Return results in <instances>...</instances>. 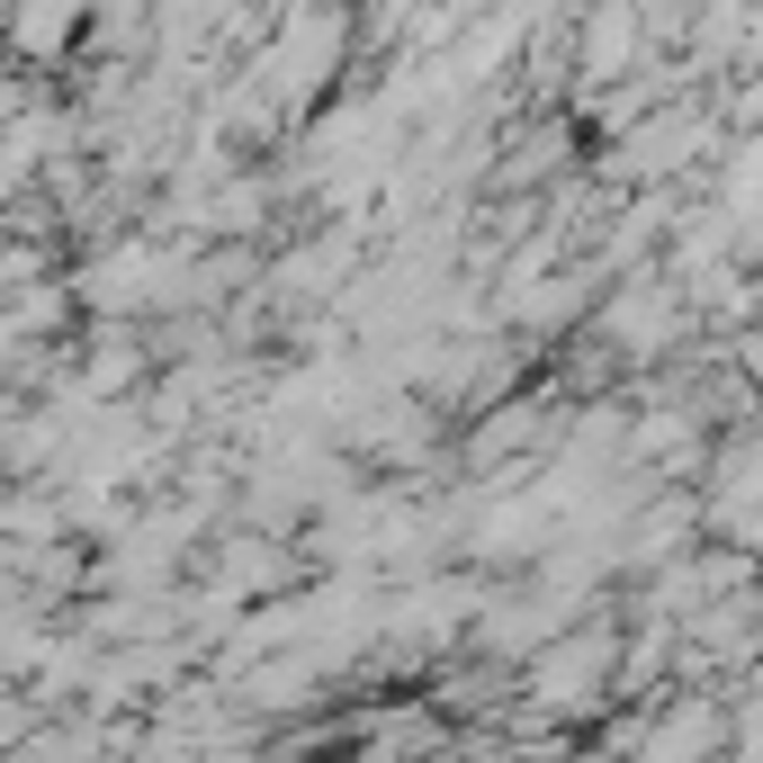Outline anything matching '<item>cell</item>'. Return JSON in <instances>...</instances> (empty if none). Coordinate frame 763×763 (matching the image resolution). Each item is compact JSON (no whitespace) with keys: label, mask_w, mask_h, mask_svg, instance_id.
Wrapping results in <instances>:
<instances>
[{"label":"cell","mask_w":763,"mask_h":763,"mask_svg":"<svg viewBox=\"0 0 763 763\" xmlns=\"http://www.w3.org/2000/svg\"><path fill=\"white\" fill-rule=\"evenodd\" d=\"M10 36H19V45H54V36H73V19H63V10H45V19H19Z\"/></svg>","instance_id":"1"}]
</instances>
